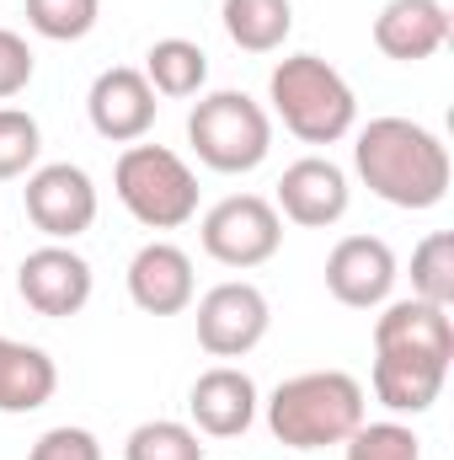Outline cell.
<instances>
[{
    "mask_svg": "<svg viewBox=\"0 0 454 460\" xmlns=\"http://www.w3.org/2000/svg\"><path fill=\"white\" fill-rule=\"evenodd\" d=\"M353 172L390 209H439L450 199V145L417 118H369L353 139Z\"/></svg>",
    "mask_w": 454,
    "mask_h": 460,
    "instance_id": "cell-1",
    "label": "cell"
},
{
    "mask_svg": "<svg viewBox=\"0 0 454 460\" xmlns=\"http://www.w3.org/2000/svg\"><path fill=\"white\" fill-rule=\"evenodd\" d=\"M267 429L278 445L289 450H327V445H347L353 429L369 418V402H363V385L358 375L347 369H305V375H289L267 402Z\"/></svg>",
    "mask_w": 454,
    "mask_h": 460,
    "instance_id": "cell-2",
    "label": "cell"
},
{
    "mask_svg": "<svg viewBox=\"0 0 454 460\" xmlns=\"http://www.w3.org/2000/svg\"><path fill=\"white\" fill-rule=\"evenodd\" d=\"M267 102H273V118L305 145H337L358 128V97L347 75L321 54L278 59L267 75Z\"/></svg>",
    "mask_w": 454,
    "mask_h": 460,
    "instance_id": "cell-3",
    "label": "cell"
},
{
    "mask_svg": "<svg viewBox=\"0 0 454 460\" xmlns=\"http://www.w3.org/2000/svg\"><path fill=\"white\" fill-rule=\"evenodd\" d=\"M113 193L144 230H182L198 220V177L166 145H128L113 166Z\"/></svg>",
    "mask_w": 454,
    "mask_h": 460,
    "instance_id": "cell-4",
    "label": "cell"
},
{
    "mask_svg": "<svg viewBox=\"0 0 454 460\" xmlns=\"http://www.w3.org/2000/svg\"><path fill=\"white\" fill-rule=\"evenodd\" d=\"M188 145L209 172H257L273 155V113L246 92H209L188 113Z\"/></svg>",
    "mask_w": 454,
    "mask_h": 460,
    "instance_id": "cell-5",
    "label": "cell"
},
{
    "mask_svg": "<svg viewBox=\"0 0 454 460\" xmlns=\"http://www.w3.org/2000/svg\"><path fill=\"white\" fill-rule=\"evenodd\" d=\"M198 241H204V252L220 268L246 273V268H262V262L278 257V246H284V215L262 193H230V199H220L204 215Z\"/></svg>",
    "mask_w": 454,
    "mask_h": 460,
    "instance_id": "cell-6",
    "label": "cell"
},
{
    "mask_svg": "<svg viewBox=\"0 0 454 460\" xmlns=\"http://www.w3.org/2000/svg\"><path fill=\"white\" fill-rule=\"evenodd\" d=\"M92 289H97V273L70 241H43L16 262V295L27 300V311L48 322L81 316L92 305Z\"/></svg>",
    "mask_w": 454,
    "mask_h": 460,
    "instance_id": "cell-7",
    "label": "cell"
},
{
    "mask_svg": "<svg viewBox=\"0 0 454 460\" xmlns=\"http://www.w3.org/2000/svg\"><path fill=\"white\" fill-rule=\"evenodd\" d=\"M22 204H27V220L43 230L48 241H75L97 226V182L86 166L75 161H48V166H32L27 172V188H22Z\"/></svg>",
    "mask_w": 454,
    "mask_h": 460,
    "instance_id": "cell-8",
    "label": "cell"
},
{
    "mask_svg": "<svg viewBox=\"0 0 454 460\" xmlns=\"http://www.w3.org/2000/svg\"><path fill=\"white\" fill-rule=\"evenodd\" d=\"M273 327V305L257 284L246 279H225L198 300V348L209 358H246L251 348L267 338Z\"/></svg>",
    "mask_w": 454,
    "mask_h": 460,
    "instance_id": "cell-9",
    "label": "cell"
},
{
    "mask_svg": "<svg viewBox=\"0 0 454 460\" xmlns=\"http://www.w3.org/2000/svg\"><path fill=\"white\" fill-rule=\"evenodd\" d=\"M396 279H401L396 252L380 235H342L327 252V289L347 311H380L390 300Z\"/></svg>",
    "mask_w": 454,
    "mask_h": 460,
    "instance_id": "cell-10",
    "label": "cell"
},
{
    "mask_svg": "<svg viewBox=\"0 0 454 460\" xmlns=\"http://www.w3.org/2000/svg\"><path fill=\"white\" fill-rule=\"evenodd\" d=\"M347 204H353V188H347V172L332 155H300L294 166H284L278 199H273V209L289 226H305V230L337 226L347 215Z\"/></svg>",
    "mask_w": 454,
    "mask_h": 460,
    "instance_id": "cell-11",
    "label": "cell"
},
{
    "mask_svg": "<svg viewBox=\"0 0 454 460\" xmlns=\"http://www.w3.org/2000/svg\"><path fill=\"white\" fill-rule=\"evenodd\" d=\"M155 113H161V102H155L144 70H134V65L102 70L86 92V118L108 145H139L155 128Z\"/></svg>",
    "mask_w": 454,
    "mask_h": 460,
    "instance_id": "cell-12",
    "label": "cell"
},
{
    "mask_svg": "<svg viewBox=\"0 0 454 460\" xmlns=\"http://www.w3.org/2000/svg\"><path fill=\"white\" fill-rule=\"evenodd\" d=\"M454 358L439 353H412V348H374V402L396 418H423L439 396H444V380H450Z\"/></svg>",
    "mask_w": 454,
    "mask_h": 460,
    "instance_id": "cell-13",
    "label": "cell"
},
{
    "mask_svg": "<svg viewBox=\"0 0 454 460\" xmlns=\"http://www.w3.org/2000/svg\"><path fill=\"white\" fill-rule=\"evenodd\" d=\"M257 380L240 369V364H214L193 380L188 391V418L204 439H240L251 423H257Z\"/></svg>",
    "mask_w": 454,
    "mask_h": 460,
    "instance_id": "cell-14",
    "label": "cell"
},
{
    "mask_svg": "<svg viewBox=\"0 0 454 460\" xmlns=\"http://www.w3.org/2000/svg\"><path fill=\"white\" fill-rule=\"evenodd\" d=\"M128 300L144 316H182L198 300L193 257L177 241H144L128 262Z\"/></svg>",
    "mask_w": 454,
    "mask_h": 460,
    "instance_id": "cell-15",
    "label": "cell"
},
{
    "mask_svg": "<svg viewBox=\"0 0 454 460\" xmlns=\"http://www.w3.org/2000/svg\"><path fill=\"white\" fill-rule=\"evenodd\" d=\"M454 22L444 0H385L374 16V49L396 65H423L450 43Z\"/></svg>",
    "mask_w": 454,
    "mask_h": 460,
    "instance_id": "cell-16",
    "label": "cell"
},
{
    "mask_svg": "<svg viewBox=\"0 0 454 460\" xmlns=\"http://www.w3.org/2000/svg\"><path fill=\"white\" fill-rule=\"evenodd\" d=\"M374 348H412V353L454 358V316L444 305L417 300V295L385 300L380 316H374Z\"/></svg>",
    "mask_w": 454,
    "mask_h": 460,
    "instance_id": "cell-17",
    "label": "cell"
},
{
    "mask_svg": "<svg viewBox=\"0 0 454 460\" xmlns=\"http://www.w3.org/2000/svg\"><path fill=\"white\" fill-rule=\"evenodd\" d=\"M54 391H59V364L43 348L0 338V412L5 418H22V412L48 407Z\"/></svg>",
    "mask_w": 454,
    "mask_h": 460,
    "instance_id": "cell-18",
    "label": "cell"
},
{
    "mask_svg": "<svg viewBox=\"0 0 454 460\" xmlns=\"http://www.w3.org/2000/svg\"><path fill=\"white\" fill-rule=\"evenodd\" d=\"M220 22L240 54H278L294 32V0H225Z\"/></svg>",
    "mask_w": 454,
    "mask_h": 460,
    "instance_id": "cell-19",
    "label": "cell"
},
{
    "mask_svg": "<svg viewBox=\"0 0 454 460\" xmlns=\"http://www.w3.org/2000/svg\"><path fill=\"white\" fill-rule=\"evenodd\" d=\"M144 81L155 97H198L209 86V54L193 43V38H155L150 54H144Z\"/></svg>",
    "mask_w": 454,
    "mask_h": 460,
    "instance_id": "cell-20",
    "label": "cell"
},
{
    "mask_svg": "<svg viewBox=\"0 0 454 460\" xmlns=\"http://www.w3.org/2000/svg\"><path fill=\"white\" fill-rule=\"evenodd\" d=\"M123 460H204V434L177 418H150L123 439Z\"/></svg>",
    "mask_w": 454,
    "mask_h": 460,
    "instance_id": "cell-21",
    "label": "cell"
},
{
    "mask_svg": "<svg viewBox=\"0 0 454 460\" xmlns=\"http://www.w3.org/2000/svg\"><path fill=\"white\" fill-rule=\"evenodd\" d=\"M412 295L428 300V305H454V235L450 230H433L417 241L412 252Z\"/></svg>",
    "mask_w": 454,
    "mask_h": 460,
    "instance_id": "cell-22",
    "label": "cell"
},
{
    "mask_svg": "<svg viewBox=\"0 0 454 460\" xmlns=\"http://www.w3.org/2000/svg\"><path fill=\"white\" fill-rule=\"evenodd\" d=\"M102 22V0H27V27L48 43H81Z\"/></svg>",
    "mask_w": 454,
    "mask_h": 460,
    "instance_id": "cell-23",
    "label": "cell"
},
{
    "mask_svg": "<svg viewBox=\"0 0 454 460\" xmlns=\"http://www.w3.org/2000/svg\"><path fill=\"white\" fill-rule=\"evenodd\" d=\"M43 155V128L27 108H0V182L27 177Z\"/></svg>",
    "mask_w": 454,
    "mask_h": 460,
    "instance_id": "cell-24",
    "label": "cell"
},
{
    "mask_svg": "<svg viewBox=\"0 0 454 460\" xmlns=\"http://www.w3.org/2000/svg\"><path fill=\"white\" fill-rule=\"evenodd\" d=\"M342 450H347L342 460H423V439L406 423H396V418H385V423L363 418Z\"/></svg>",
    "mask_w": 454,
    "mask_h": 460,
    "instance_id": "cell-25",
    "label": "cell"
},
{
    "mask_svg": "<svg viewBox=\"0 0 454 460\" xmlns=\"http://www.w3.org/2000/svg\"><path fill=\"white\" fill-rule=\"evenodd\" d=\"M27 460H102V445L92 429H75V423H59L48 434H38L32 456Z\"/></svg>",
    "mask_w": 454,
    "mask_h": 460,
    "instance_id": "cell-26",
    "label": "cell"
},
{
    "mask_svg": "<svg viewBox=\"0 0 454 460\" xmlns=\"http://www.w3.org/2000/svg\"><path fill=\"white\" fill-rule=\"evenodd\" d=\"M32 70H38V59H32L27 38L11 32V27H0V102L5 97H22L32 86Z\"/></svg>",
    "mask_w": 454,
    "mask_h": 460,
    "instance_id": "cell-27",
    "label": "cell"
}]
</instances>
